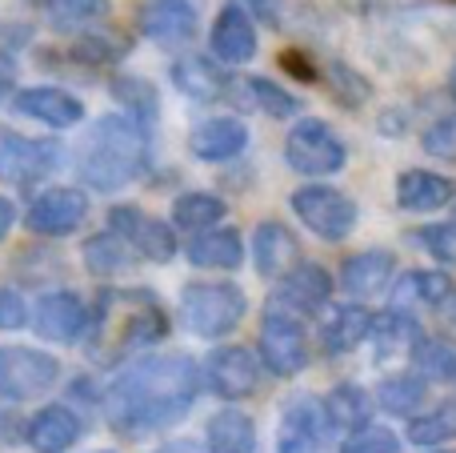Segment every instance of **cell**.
<instances>
[{
    "mask_svg": "<svg viewBox=\"0 0 456 453\" xmlns=\"http://www.w3.org/2000/svg\"><path fill=\"white\" fill-rule=\"evenodd\" d=\"M420 144H425V152H433V157L456 161V112L452 117H441L436 125H428Z\"/></svg>",
    "mask_w": 456,
    "mask_h": 453,
    "instance_id": "39",
    "label": "cell"
},
{
    "mask_svg": "<svg viewBox=\"0 0 456 453\" xmlns=\"http://www.w3.org/2000/svg\"><path fill=\"white\" fill-rule=\"evenodd\" d=\"M45 8L53 29H88L109 16V0H48Z\"/></svg>",
    "mask_w": 456,
    "mask_h": 453,
    "instance_id": "36",
    "label": "cell"
},
{
    "mask_svg": "<svg viewBox=\"0 0 456 453\" xmlns=\"http://www.w3.org/2000/svg\"><path fill=\"white\" fill-rule=\"evenodd\" d=\"M244 144H248V128H244L240 120L213 117V120L192 128L189 149L197 152L200 161H228V157H236V152H244Z\"/></svg>",
    "mask_w": 456,
    "mask_h": 453,
    "instance_id": "22",
    "label": "cell"
},
{
    "mask_svg": "<svg viewBox=\"0 0 456 453\" xmlns=\"http://www.w3.org/2000/svg\"><path fill=\"white\" fill-rule=\"evenodd\" d=\"M28 4H48V0H28Z\"/></svg>",
    "mask_w": 456,
    "mask_h": 453,
    "instance_id": "48",
    "label": "cell"
},
{
    "mask_svg": "<svg viewBox=\"0 0 456 453\" xmlns=\"http://www.w3.org/2000/svg\"><path fill=\"white\" fill-rule=\"evenodd\" d=\"M396 257L388 249H364V253H353L340 269V285H345L348 297H377L380 289L393 281Z\"/></svg>",
    "mask_w": 456,
    "mask_h": 453,
    "instance_id": "20",
    "label": "cell"
},
{
    "mask_svg": "<svg viewBox=\"0 0 456 453\" xmlns=\"http://www.w3.org/2000/svg\"><path fill=\"white\" fill-rule=\"evenodd\" d=\"M228 205L216 193H181L173 201V221L181 229H216V221H224Z\"/></svg>",
    "mask_w": 456,
    "mask_h": 453,
    "instance_id": "33",
    "label": "cell"
},
{
    "mask_svg": "<svg viewBox=\"0 0 456 453\" xmlns=\"http://www.w3.org/2000/svg\"><path fill=\"white\" fill-rule=\"evenodd\" d=\"M77 169L88 181V189L117 193L125 185H133L149 169L144 125L133 117H101L93 125V133H88L85 149H80Z\"/></svg>",
    "mask_w": 456,
    "mask_h": 453,
    "instance_id": "2",
    "label": "cell"
},
{
    "mask_svg": "<svg viewBox=\"0 0 456 453\" xmlns=\"http://www.w3.org/2000/svg\"><path fill=\"white\" fill-rule=\"evenodd\" d=\"M284 69H297L292 77H300V80H313L316 77L313 64H305V56H300V53H284Z\"/></svg>",
    "mask_w": 456,
    "mask_h": 453,
    "instance_id": "44",
    "label": "cell"
},
{
    "mask_svg": "<svg viewBox=\"0 0 456 453\" xmlns=\"http://www.w3.org/2000/svg\"><path fill=\"white\" fill-rule=\"evenodd\" d=\"M128 261H133V245H128L120 233H96V237H88L85 245V265L96 273V277H112V273L128 269Z\"/></svg>",
    "mask_w": 456,
    "mask_h": 453,
    "instance_id": "34",
    "label": "cell"
},
{
    "mask_svg": "<svg viewBox=\"0 0 456 453\" xmlns=\"http://www.w3.org/2000/svg\"><path fill=\"white\" fill-rule=\"evenodd\" d=\"M28 321V305L20 293L12 289H0V329H20Z\"/></svg>",
    "mask_w": 456,
    "mask_h": 453,
    "instance_id": "42",
    "label": "cell"
},
{
    "mask_svg": "<svg viewBox=\"0 0 456 453\" xmlns=\"http://www.w3.org/2000/svg\"><path fill=\"white\" fill-rule=\"evenodd\" d=\"M200 24L197 0H144L141 32L157 45H184Z\"/></svg>",
    "mask_w": 456,
    "mask_h": 453,
    "instance_id": "12",
    "label": "cell"
},
{
    "mask_svg": "<svg viewBox=\"0 0 456 453\" xmlns=\"http://www.w3.org/2000/svg\"><path fill=\"white\" fill-rule=\"evenodd\" d=\"M321 406H324L329 425H337V430H353V433L364 430V425H369V414H372V398L361 390V385H337Z\"/></svg>",
    "mask_w": 456,
    "mask_h": 453,
    "instance_id": "31",
    "label": "cell"
},
{
    "mask_svg": "<svg viewBox=\"0 0 456 453\" xmlns=\"http://www.w3.org/2000/svg\"><path fill=\"white\" fill-rule=\"evenodd\" d=\"M85 217H88V197L80 189H48L45 197L32 201L24 225L32 233H45V237H64V233L80 229Z\"/></svg>",
    "mask_w": 456,
    "mask_h": 453,
    "instance_id": "11",
    "label": "cell"
},
{
    "mask_svg": "<svg viewBox=\"0 0 456 453\" xmlns=\"http://www.w3.org/2000/svg\"><path fill=\"white\" fill-rule=\"evenodd\" d=\"M412 366L428 382H456V342L452 337H420L412 350Z\"/></svg>",
    "mask_w": 456,
    "mask_h": 453,
    "instance_id": "32",
    "label": "cell"
},
{
    "mask_svg": "<svg viewBox=\"0 0 456 453\" xmlns=\"http://www.w3.org/2000/svg\"><path fill=\"white\" fill-rule=\"evenodd\" d=\"M452 293L456 289H452L449 273H441V269H412L393 289L396 309H404V305H449Z\"/></svg>",
    "mask_w": 456,
    "mask_h": 453,
    "instance_id": "27",
    "label": "cell"
},
{
    "mask_svg": "<svg viewBox=\"0 0 456 453\" xmlns=\"http://www.w3.org/2000/svg\"><path fill=\"white\" fill-rule=\"evenodd\" d=\"M372 313L361 309V305H345L329 317V325L321 329V342H324V353L340 358V353H353L364 337H372Z\"/></svg>",
    "mask_w": 456,
    "mask_h": 453,
    "instance_id": "25",
    "label": "cell"
},
{
    "mask_svg": "<svg viewBox=\"0 0 456 453\" xmlns=\"http://www.w3.org/2000/svg\"><path fill=\"white\" fill-rule=\"evenodd\" d=\"M452 438H456V401H444V406L412 417L409 425L412 446H441V441H452Z\"/></svg>",
    "mask_w": 456,
    "mask_h": 453,
    "instance_id": "35",
    "label": "cell"
},
{
    "mask_svg": "<svg viewBox=\"0 0 456 453\" xmlns=\"http://www.w3.org/2000/svg\"><path fill=\"white\" fill-rule=\"evenodd\" d=\"M213 53L224 64H244L256 56V29H252V16L240 4H228L213 24Z\"/></svg>",
    "mask_w": 456,
    "mask_h": 453,
    "instance_id": "21",
    "label": "cell"
},
{
    "mask_svg": "<svg viewBox=\"0 0 456 453\" xmlns=\"http://www.w3.org/2000/svg\"><path fill=\"white\" fill-rule=\"evenodd\" d=\"M120 53H125V48H117L112 37H80L77 45H72V56L85 64H112Z\"/></svg>",
    "mask_w": 456,
    "mask_h": 453,
    "instance_id": "41",
    "label": "cell"
},
{
    "mask_svg": "<svg viewBox=\"0 0 456 453\" xmlns=\"http://www.w3.org/2000/svg\"><path fill=\"white\" fill-rule=\"evenodd\" d=\"M417 241L436 257V261H456V221L449 225H428V229L417 233Z\"/></svg>",
    "mask_w": 456,
    "mask_h": 453,
    "instance_id": "40",
    "label": "cell"
},
{
    "mask_svg": "<svg viewBox=\"0 0 456 453\" xmlns=\"http://www.w3.org/2000/svg\"><path fill=\"white\" fill-rule=\"evenodd\" d=\"M252 261H256V273H265V277H281V273L289 277L300 261V245L284 225L265 221L252 233Z\"/></svg>",
    "mask_w": 456,
    "mask_h": 453,
    "instance_id": "19",
    "label": "cell"
},
{
    "mask_svg": "<svg viewBox=\"0 0 456 453\" xmlns=\"http://www.w3.org/2000/svg\"><path fill=\"white\" fill-rule=\"evenodd\" d=\"M192 265L200 269H240L244 261V241L236 229H216V233H200L189 245Z\"/></svg>",
    "mask_w": 456,
    "mask_h": 453,
    "instance_id": "28",
    "label": "cell"
},
{
    "mask_svg": "<svg viewBox=\"0 0 456 453\" xmlns=\"http://www.w3.org/2000/svg\"><path fill=\"white\" fill-rule=\"evenodd\" d=\"M88 309L77 293H48L37 309V329L45 342H56V345H72L88 334Z\"/></svg>",
    "mask_w": 456,
    "mask_h": 453,
    "instance_id": "13",
    "label": "cell"
},
{
    "mask_svg": "<svg viewBox=\"0 0 456 453\" xmlns=\"http://www.w3.org/2000/svg\"><path fill=\"white\" fill-rule=\"evenodd\" d=\"M200 393V374L192 358H144L133 361L109 390V422L117 430L152 433L176 425Z\"/></svg>",
    "mask_w": 456,
    "mask_h": 453,
    "instance_id": "1",
    "label": "cell"
},
{
    "mask_svg": "<svg viewBox=\"0 0 456 453\" xmlns=\"http://www.w3.org/2000/svg\"><path fill=\"white\" fill-rule=\"evenodd\" d=\"M260 358L276 377H297L308 366V337L300 321L281 305H268L260 321Z\"/></svg>",
    "mask_w": 456,
    "mask_h": 453,
    "instance_id": "7",
    "label": "cell"
},
{
    "mask_svg": "<svg viewBox=\"0 0 456 453\" xmlns=\"http://www.w3.org/2000/svg\"><path fill=\"white\" fill-rule=\"evenodd\" d=\"M12 221H16V209H12V201H8V197H0V241L8 237V229H12Z\"/></svg>",
    "mask_w": 456,
    "mask_h": 453,
    "instance_id": "45",
    "label": "cell"
},
{
    "mask_svg": "<svg viewBox=\"0 0 456 453\" xmlns=\"http://www.w3.org/2000/svg\"><path fill=\"white\" fill-rule=\"evenodd\" d=\"M96 453H112V449H96Z\"/></svg>",
    "mask_w": 456,
    "mask_h": 453,
    "instance_id": "49",
    "label": "cell"
},
{
    "mask_svg": "<svg viewBox=\"0 0 456 453\" xmlns=\"http://www.w3.org/2000/svg\"><path fill=\"white\" fill-rule=\"evenodd\" d=\"M173 80L184 96H192V101H221L228 93V77L208 61V56H184V61H176Z\"/></svg>",
    "mask_w": 456,
    "mask_h": 453,
    "instance_id": "24",
    "label": "cell"
},
{
    "mask_svg": "<svg viewBox=\"0 0 456 453\" xmlns=\"http://www.w3.org/2000/svg\"><path fill=\"white\" fill-rule=\"evenodd\" d=\"M340 453H401V441L393 438V430H380V425H364L353 438L345 441Z\"/></svg>",
    "mask_w": 456,
    "mask_h": 453,
    "instance_id": "38",
    "label": "cell"
},
{
    "mask_svg": "<svg viewBox=\"0 0 456 453\" xmlns=\"http://www.w3.org/2000/svg\"><path fill=\"white\" fill-rule=\"evenodd\" d=\"M61 377V366H56L48 353L40 350H0V398H40L48 393Z\"/></svg>",
    "mask_w": 456,
    "mask_h": 453,
    "instance_id": "8",
    "label": "cell"
},
{
    "mask_svg": "<svg viewBox=\"0 0 456 453\" xmlns=\"http://www.w3.org/2000/svg\"><path fill=\"white\" fill-rule=\"evenodd\" d=\"M372 345H377V358H401V353H412L420 345V325L412 321V313L388 309L372 321Z\"/></svg>",
    "mask_w": 456,
    "mask_h": 453,
    "instance_id": "26",
    "label": "cell"
},
{
    "mask_svg": "<svg viewBox=\"0 0 456 453\" xmlns=\"http://www.w3.org/2000/svg\"><path fill=\"white\" fill-rule=\"evenodd\" d=\"M109 225H112V233H120V237L133 245V253L144 257V261L168 265L176 257V233L168 229L165 221H157V217H144L141 209L117 205L109 213Z\"/></svg>",
    "mask_w": 456,
    "mask_h": 453,
    "instance_id": "9",
    "label": "cell"
},
{
    "mask_svg": "<svg viewBox=\"0 0 456 453\" xmlns=\"http://www.w3.org/2000/svg\"><path fill=\"white\" fill-rule=\"evenodd\" d=\"M284 157H289V165L297 169L300 177H332V173L345 169L348 149L337 136V128L324 125V120H316V117H308L289 133Z\"/></svg>",
    "mask_w": 456,
    "mask_h": 453,
    "instance_id": "5",
    "label": "cell"
},
{
    "mask_svg": "<svg viewBox=\"0 0 456 453\" xmlns=\"http://www.w3.org/2000/svg\"><path fill=\"white\" fill-rule=\"evenodd\" d=\"M456 201V181L428 169H409L396 177V205L409 213H436V209Z\"/></svg>",
    "mask_w": 456,
    "mask_h": 453,
    "instance_id": "15",
    "label": "cell"
},
{
    "mask_svg": "<svg viewBox=\"0 0 456 453\" xmlns=\"http://www.w3.org/2000/svg\"><path fill=\"white\" fill-rule=\"evenodd\" d=\"M77 438H80V417L64 406H45L28 422V441L40 453H64L69 446H77Z\"/></svg>",
    "mask_w": 456,
    "mask_h": 453,
    "instance_id": "23",
    "label": "cell"
},
{
    "mask_svg": "<svg viewBox=\"0 0 456 453\" xmlns=\"http://www.w3.org/2000/svg\"><path fill=\"white\" fill-rule=\"evenodd\" d=\"M16 112L40 120V125H48V128H72L85 117V104L72 93H64V88L45 85V88H24V93H16Z\"/></svg>",
    "mask_w": 456,
    "mask_h": 453,
    "instance_id": "18",
    "label": "cell"
},
{
    "mask_svg": "<svg viewBox=\"0 0 456 453\" xmlns=\"http://www.w3.org/2000/svg\"><path fill=\"white\" fill-rule=\"evenodd\" d=\"M236 4L248 8V12L256 16V21H265V24H276V21H281V12H276L281 4H276V0H236Z\"/></svg>",
    "mask_w": 456,
    "mask_h": 453,
    "instance_id": "43",
    "label": "cell"
},
{
    "mask_svg": "<svg viewBox=\"0 0 456 453\" xmlns=\"http://www.w3.org/2000/svg\"><path fill=\"white\" fill-rule=\"evenodd\" d=\"M256 449V425L240 409H224L208 422V453H252Z\"/></svg>",
    "mask_w": 456,
    "mask_h": 453,
    "instance_id": "29",
    "label": "cell"
},
{
    "mask_svg": "<svg viewBox=\"0 0 456 453\" xmlns=\"http://www.w3.org/2000/svg\"><path fill=\"white\" fill-rule=\"evenodd\" d=\"M436 453H449V449H436Z\"/></svg>",
    "mask_w": 456,
    "mask_h": 453,
    "instance_id": "50",
    "label": "cell"
},
{
    "mask_svg": "<svg viewBox=\"0 0 456 453\" xmlns=\"http://www.w3.org/2000/svg\"><path fill=\"white\" fill-rule=\"evenodd\" d=\"M168 334V321L149 293H101L88 317V350L96 358H128Z\"/></svg>",
    "mask_w": 456,
    "mask_h": 453,
    "instance_id": "3",
    "label": "cell"
},
{
    "mask_svg": "<svg viewBox=\"0 0 456 453\" xmlns=\"http://www.w3.org/2000/svg\"><path fill=\"white\" fill-rule=\"evenodd\" d=\"M248 93H252V101L268 112V117H292V112L300 109L297 96L284 93L281 85H273V80H265V77H252L248 80Z\"/></svg>",
    "mask_w": 456,
    "mask_h": 453,
    "instance_id": "37",
    "label": "cell"
},
{
    "mask_svg": "<svg viewBox=\"0 0 456 453\" xmlns=\"http://www.w3.org/2000/svg\"><path fill=\"white\" fill-rule=\"evenodd\" d=\"M444 313H449V321H452V325H456V293L449 297V305H444Z\"/></svg>",
    "mask_w": 456,
    "mask_h": 453,
    "instance_id": "46",
    "label": "cell"
},
{
    "mask_svg": "<svg viewBox=\"0 0 456 453\" xmlns=\"http://www.w3.org/2000/svg\"><path fill=\"white\" fill-rule=\"evenodd\" d=\"M332 297V277L321 269V265H297L289 277L276 289V301L289 313H316L324 309V301Z\"/></svg>",
    "mask_w": 456,
    "mask_h": 453,
    "instance_id": "17",
    "label": "cell"
},
{
    "mask_svg": "<svg viewBox=\"0 0 456 453\" xmlns=\"http://www.w3.org/2000/svg\"><path fill=\"white\" fill-rule=\"evenodd\" d=\"M61 161V149L53 141H28V136H0V181L28 185L45 181Z\"/></svg>",
    "mask_w": 456,
    "mask_h": 453,
    "instance_id": "10",
    "label": "cell"
},
{
    "mask_svg": "<svg viewBox=\"0 0 456 453\" xmlns=\"http://www.w3.org/2000/svg\"><path fill=\"white\" fill-rule=\"evenodd\" d=\"M292 213L321 241H345L356 225V201L329 185H305L292 193Z\"/></svg>",
    "mask_w": 456,
    "mask_h": 453,
    "instance_id": "6",
    "label": "cell"
},
{
    "mask_svg": "<svg viewBox=\"0 0 456 453\" xmlns=\"http://www.w3.org/2000/svg\"><path fill=\"white\" fill-rule=\"evenodd\" d=\"M449 85H452V96H456V64H452V77H449Z\"/></svg>",
    "mask_w": 456,
    "mask_h": 453,
    "instance_id": "47",
    "label": "cell"
},
{
    "mask_svg": "<svg viewBox=\"0 0 456 453\" xmlns=\"http://www.w3.org/2000/svg\"><path fill=\"white\" fill-rule=\"evenodd\" d=\"M181 317L197 337H224L240 325L244 293L224 281H192L181 293Z\"/></svg>",
    "mask_w": 456,
    "mask_h": 453,
    "instance_id": "4",
    "label": "cell"
},
{
    "mask_svg": "<svg viewBox=\"0 0 456 453\" xmlns=\"http://www.w3.org/2000/svg\"><path fill=\"white\" fill-rule=\"evenodd\" d=\"M425 398H428V385H425V377H417V374H396L377 385L380 409H388L393 417H420Z\"/></svg>",
    "mask_w": 456,
    "mask_h": 453,
    "instance_id": "30",
    "label": "cell"
},
{
    "mask_svg": "<svg viewBox=\"0 0 456 453\" xmlns=\"http://www.w3.org/2000/svg\"><path fill=\"white\" fill-rule=\"evenodd\" d=\"M256 358H252L244 345H224L208 358V385H213L216 398L236 401V398H248L256 390Z\"/></svg>",
    "mask_w": 456,
    "mask_h": 453,
    "instance_id": "14",
    "label": "cell"
},
{
    "mask_svg": "<svg viewBox=\"0 0 456 453\" xmlns=\"http://www.w3.org/2000/svg\"><path fill=\"white\" fill-rule=\"evenodd\" d=\"M324 430H329V417H324V406L300 398L284 409L281 417V438H276V453H316Z\"/></svg>",
    "mask_w": 456,
    "mask_h": 453,
    "instance_id": "16",
    "label": "cell"
}]
</instances>
